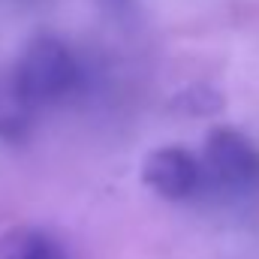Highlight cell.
<instances>
[{
  "label": "cell",
  "instance_id": "obj_4",
  "mask_svg": "<svg viewBox=\"0 0 259 259\" xmlns=\"http://www.w3.org/2000/svg\"><path fill=\"white\" fill-rule=\"evenodd\" d=\"M0 259H66V253L46 229L18 226L0 235Z\"/></svg>",
  "mask_w": 259,
  "mask_h": 259
},
{
  "label": "cell",
  "instance_id": "obj_1",
  "mask_svg": "<svg viewBox=\"0 0 259 259\" xmlns=\"http://www.w3.org/2000/svg\"><path fill=\"white\" fill-rule=\"evenodd\" d=\"M78 88V61L58 36H33L12 72V97L21 109L52 106Z\"/></svg>",
  "mask_w": 259,
  "mask_h": 259
},
{
  "label": "cell",
  "instance_id": "obj_3",
  "mask_svg": "<svg viewBox=\"0 0 259 259\" xmlns=\"http://www.w3.org/2000/svg\"><path fill=\"white\" fill-rule=\"evenodd\" d=\"M142 184L166 202H187L202 190L205 169L181 145H160L145 154L139 169Z\"/></svg>",
  "mask_w": 259,
  "mask_h": 259
},
{
  "label": "cell",
  "instance_id": "obj_5",
  "mask_svg": "<svg viewBox=\"0 0 259 259\" xmlns=\"http://www.w3.org/2000/svg\"><path fill=\"white\" fill-rule=\"evenodd\" d=\"M97 6H100L103 12L115 15V18H130V15L136 12L139 0H97Z\"/></svg>",
  "mask_w": 259,
  "mask_h": 259
},
{
  "label": "cell",
  "instance_id": "obj_2",
  "mask_svg": "<svg viewBox=\"0 0 259 259\" xmlns=\"http://www.w3.org/2000/svg\"><path fill=\"white\" fill-rule=\"evenodd\" d=\"M208 172L232 193L259 190V145L235 127H217L205 139Z\"/></svg>",
  "mask_w": 259,
  "mask_h": 259
}]
</instances>
